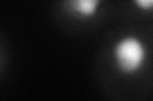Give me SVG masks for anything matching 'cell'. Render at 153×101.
<instances>
[{"label":"cell","mask_w":153,"mask_h":101,"mask_svg":"<svg viewBox=\"0 0 153 101\" xmlns=\"http://www.w3.org/2000/svg\"><path fill=\"white\" fill-rule=\"evenodd\" d=\"M102 0H63L64 10L74 18L89 19L98 13Z\"/></svg>","instance_id":"2"},{"label":"cell","mask_w":153,"mask_h":101,"mask_svg":"<svg viewBox=\"0 0 153 101\" xmlns=\"http://www.w3.org/2000/svg\"><path fill=\"white\" fill-rule=\"evenodd\" d=\"M112 53L117 71L125 76H131L144 67L148 51L138 37L126 36L115 43Z\"/></svg>","instance_id":"1"},{"label":"cell","mask_w":153,"mask_h":101,"mask_svg":"<svg viewBox=\"0 0 153 101\" xmlns=\"http://www.w3.org/2000/svg\"><path fill=\"white\" fill-rule=\"evenodd\" d=\"M134 7L142 12H151L153 10V0H131Z\"/></svg>","instance_id":"3"}]
</instances>
